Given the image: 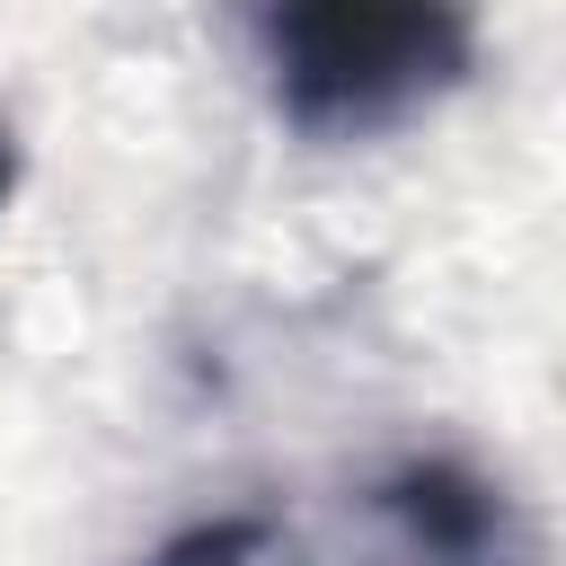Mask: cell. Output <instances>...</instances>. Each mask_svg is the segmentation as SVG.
Masks as SVG:
<instances>
[{
	"instance_id": "cell-4",
	"label": "cell",
	"mask_w": 566,
	"mask_h": 566,
	"mask_svg": "<svg viewBox=\"0 0 566 566\" xmlns=\"http://www.w3.org/2000/svg\"><path fill=\"white\" fill-rule=\"evenodd\" d=\"M9 186H18V142H9V124H0V203H9Z\"/></svg>"
},
{
	"instance_id": "cell-3",
	"label": "cell",
	"mask_w": 566,
	"mask_h": 566,
	"mask_svg": "<svg viewBox=\"0 0 566 566\" xmlns=\"http://www.w3.org/2000/svg\"><path fill=\"white\" fill-rule=\"evenodd\" d=\"M239 557H265V513H230V522H203V531L168 539L150 566H239Z\"/></svg>"
},
{
	"instance_id": "cell-2",
	"label": "cell",
	"mask_w": 566,
	"mask_h": 566,
	"mask_svg": "<svg viewBox=\"0 0 566 566\" xmlns=\"http://www.w3.org/2000/svg\"><path fill=\"white\" fill-rule=\"evenodd\" d=\"M310 566H531V531L486 469L416 451L354 495V539H327Z\"/></svg>"
},
{
	"instance_id": "cell-1",
	"label": "cell",
	"mask_w": 566,
	"mask_h": 566,
	"mask_svg": "<svg viewBox=\"0 0 566 566\" xmlns=\"http://www.w3.org/2000/svg\"><path fill=\"white\" fill-rule=\"evenodd\" d=\"M248 18L265 88L310 142H371L451 97L478 62L469 0H248Z\"/></svg>"
}]
</instances>
